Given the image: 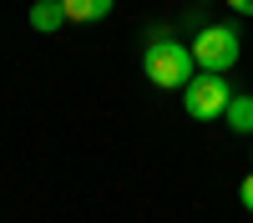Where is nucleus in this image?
Here are the masks:
<instances>
[{"mask_svg":"<svg viewBox=\"0 0 253 223\" xmlns=\"http://www.w3.org/2000/svg\"><path fill=\"white\" fill-rule=\"evenodd\" d=\"M142 71L152 87L162 91H182L187 81L198 76V61H193V46H182V41H172L167 31H152V41H147L142 51Z\"/></svg>","mask_w":253,"mask_h":223,"instance_id":"f257e3e1","label":"nucleus"},{"mask_svg":"<svg viewBox=\"0 0 253 223\" xmlns=\"http://www.w3.org/2000/svg\"><path fill=\"white\" fill-rule=\"evenodd\" d=\"M228 101H233V87L223 81V71H198V76L182 87V107H187V117H193V122L223 117Z\"/></svg>","mask_w":253,"mask_h":223,"instance_id":"f03ea898","label":"nucleus"},{"mask_svg":"<svg viewBox=\"0 0 253 223\" xmlns=\"http://www.w3.org/2000/svg\"><path fill=\"white\" fill-rule=\"evenodd\" d=\"M193 61L203 71H228L238 61V31L233 26H203L193 36Z\"/></svg>","mask_w":253,"mask_h":223,"instance_id":"7ed1b4c3","label":"nucleus"},{"mask_svg":"<svg viewBox=\"0 0 253 223\" xmlns=\"http://www.w3.org/2000/svg\"><path fill=\"white\" fill-rule=\"evenodd\" d=\"M223 122H228V132H253V96H248V91H233Z\"/></svg>","mask_w":253,"mask_h":223,"instance_id":"20e7f679","label":"nucleus"},{"mask_svg":"<svg viewBox=\"0 0 253 223\" xmlns=\"http://www.w3.org/2000/svg\"><path fill=\"white\" fill-rule=\"evenodd\" d=\"M61 5H66V20H81V26H86V20H107L117 0H61Z\"/></svg>","mask_w":253,"mask_h":223,"instance_id":"39448f33","label":"nucleus"},{"mask_svg":"<svg viewBox=\"0 0 253 223\" xmlns=\"http://www.w3.org/2000/svg\"><path fill=\"white\" fill-rule=\"evenodd\" d=\"M61 20H66V5H61V0H36L31 5V26L36 31H56Z\"/></svg>","mask_w":253,"mask_h":223,"instance_id":"423d86ee","label":"nucleus"},{"mask_svg":"<svg viewBox=\"0 0 253 223\" xmlns=\"http://www.w3.org/2000/svg\"><path fill=\"white\" fill-rule=\"evenodd\" d=\"M238 198H243V208H248V213H253V173H248V178H243V188H238Z\"/></svg>","mask_w":253,"mask_h":223,"instance_id":"0eeeda50","label":"nucleus"},{"mask_svg":"<svg viewBox=\"0 0 253 223\" xmlns=\"http://www.w3.org/2000/svg\"><path fill=\"white\" fill-rule=\"evenodd\" d=\"M228 10H238V15H253V0H228Z\"/></svg>","mask_w":253,"mask_h":223,"instance_id":"6e6552de","label":"nucleus"},{"mask_svg":"<svg viewBox=\"0 0 253 223\" xmlns=\"http://www.w3.org/2000/svg\"><path fill=\"white\" fill-rule=\"evenodd\" d=\"M198 5H208V0H198Z\"/></svg>","mask_w":253,"mask_h":223,"instance_id":"1a4fd4ad","label":"nucleus"}]
</instances>
